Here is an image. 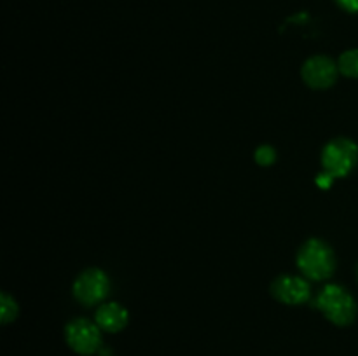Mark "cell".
Returning <instances> with one entry per match:
<instances>
[{
    "instance_id": "cell-1",
    "label": "cell",
    "mask_w": 358,
    "mask_h": 356,
    "mask_svg": "<svg viewBox=\"0 0 358 356\" xmlns=\"http://www.w3.org/2000/svg\"><path fill=\"white\" fill-rule=\"evenodd\" d=\"M297 265L301 272L310 279H325L336 267L334 253L331 246L320 239H310L297 253Z\"/></svg>"
},
{
    "instance_id": "cell-2",
    "label": "cell",
    "mask_w": 358,
    "mask_h": 356,
    "mask_svg": "<svg viewBox=\"0 0 358 356\" xmlns=\"http://www.w3.org/2000/svg\"><path fill=\"white\" fill-rule=\"evenodd\" d=\"M317 306L325 314L329 321L334 325L345 327L355 320L357 304L353 297L343 286L329 285L320 292L317 299Z\"/></svg>"
},
{
    "instance_id": "cell-3",
    "label": "cell",
    "mask_w": 358,
    "mask_h": 356,
    "mask_svg": "<svg viewBox=\"0 0 358 356\" xmlns=\"http://www.w3.org/2000/svg\"><path fill=\"white\" fill-rule=\"evenodd\" d=\"M358 161V147L348 138H336L325 145L322 152L324 173L331 178L346 177Z\"/></svg>"
},
{
    "instance_id": "cell-4",
    "label": "cell",
    "mask_w": 358,
    "mask_h": 356,
    "mask_svg": "<svg viewBox=\"0 0 358 356\" xmlns=\"http://www.w3.org/2000/svg\"><path fill=\"white\" fill-rule=\"evenodd\" d=\"M65 337L70 348L84 356H90L93 353H96L101 344L100 327L91 323V321L84 320V318L73 320L66 325Z\"/></svg>"
},
{
    "instance_id": "cell-5",
    "label": "cell",
    "mask_w": 358,
    "mask_h": 356,
    "mask_svg": "<svg viewBox=\"0 0 358 356\" xmlns=\"http://www.w3.org/2000/svg\"><path fill=\"white\" fill-rule=\"evenodd\" d=\"M108 293V278L100 269L80 272L73 283V295L84 306H93L103 300Z\"/></svg>"
},
{
    "instance_id": "cell-6",
    "label": "cell",
    "mask_w": 358,
    "mask_h": 356,
    "mask_svg": "<svg viewBox=\"0 0 358 356\" xmlns=\"http://www.w3.org/2000/svg\"><path fill=\"white\" fill-rule=\"evenodd\" d=\"M338 70L332 59L325 56H315L310 58L303 66V79L308 86L315 89H324V87L332 86L336 82Z\"/></svg>"
},
{
    "instance_id": "cell-7",
    "label": "cell",
    "mask_w": 358,
    "mask_h": 356,
    "mask_svg": "<svg viewBox=\"0 0 358 356\" xmlns=\"http://www.w3.org/2000/svg\"><path fill=\"white\" fill-rule=\"evenodd\" d=\"M271 290L273 295L283 304H303L310 299V285L296 276H280Z\"/></svg>"
},
{
    "instance_id": "cell-8",
    "label": "cell",
    "mask_w": 358,
    "mask_h": 356,
    "mask_svg": "<svg viewBox=\"0 0 358 356\" xmlns=\"http://www.w3.org/2000/svg\"><path fill=\"white\" fill-rule=\"evenodd\" d=\"M128 323V311L117 302H108L98 307L96 325L105 332H119Z\"/></svg>"
},
{
    "instance_id": "cell-9",
    "label": "cell",
    "mask_w": 358,
    "mask_h": 356,
    "mask_svg": "<svg viewBox=\"0 0 358 356\" xmlns=\"http://www.w3.org/2000/svg\"><path fill=\"white\" fill-rule=\"evenodd\" d=\"M338 66L346 77H358V49L343 52Z\"/></svg>"
},
{
    "instance_id": "cell-10",
    "label": "cell",
    "mask_w": 358,
    "mask_h": 356,
    "mask_svg": "<svg viewBox=\"0 0 358 356\" xmlns=\"http://www.w3.org/2000/svg\"><path fill=\"white\" fill-rule=\"evenodd\" d=\"M17 307L14 299H10L7 293H2V323H9L16 318Z\"/></svg>"
},
{
    "instance_id": "cell-11",
    "label": "cell",
    "mask_w": 358,
    "mask_h": 356,
    "mask_svg": "<svg viewBox=\"0 0 358 356\" xmlns=\"http://www.w3.org/2000/svg\"><path fill=\"white\" fill-rule=\"evenodd\" d=\"M275 159H276L275 149L269 145L259 147L257 152H255V161H257L261 166H269V164L275 163Z\"/></svg>"
},
{
    "instance_id": "cell-12",
    "label": "cell",
    "mask_w": 358,
    "mask_h": 356,
    "mask_svg": "<svg viewBox=\"0 0 358 356\" xmlns=\"http://www.w3.org/2000/svg\"><path fill=\"white\" fill-rule=\"evenodd\" d=\"M336 2L350 13H358V0H336Z\"/></svg>"
}]
</instances>
